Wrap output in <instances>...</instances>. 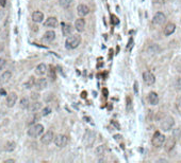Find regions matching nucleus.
<instances>
[{
    "label": "nucleus",
    "mask_w": 181,
    "mask_h": 163,
    "mask_svg": "<svg viewBox=\"0 0 181 163\" xmlns=\"http://www.w3.org/2000/svg\"><path fill=\"white\" fill-rule=\"evenodd\" d=\"M81 36L78 35V34H75V35H70L66 38V41H65V47L67 49H76L79 47V44H81Z\"/></svg>",
    "instance_id": "obj_1"
},
{
    "label": "nucleus",
    "mask_w": 181,
    "mask_h": 163,
    "mask_svg": "<svg viewBox=\"0 0 181 163\" xmlns=\"http://www.w3.org/2000/svg\"><path fill=\"white\" fill-rule=\"evenodd\" d=\"M44 133V126L42 124H34L28 129V136L31 138H38Z\"/></svg>",
    "instance_id": "obj_2"
},
{
    "label": "nucleus",
    "mask_w": 181,
    "mask_h": 163,
    "mask_svg": "<svg viewBox=\"0 0 181 163\" xmlns=\"http://www.w3.org/2000/svg\"><path fill=\"white\" fill-rule=\"evenodd\" d=\"M95 140H96V135H95L94 131H92V130H87L86 133H84L83 143H84V145H86L87 147L93 146V144L95 143Z\"/></svg>",
    "instance_id": "obj_3"
},
{
    "label": "nucleus",
    "mask_w": 181,
    "mask_h": 163,
    "mask_svg": "<svg viewBox=\"0 0 181 163\" xmlns=\"http://www.w3.org/2000/svg\"><path fill=\"white\" fill-rule=\"evenodd\" d=\"M175 125V120L173 117H166L161 122V129L163 131H170Z\"/></svg>",
    "instance_id": "obj_4"
},
{
    "label": "nucleus",
    "mask_w": 181,
    "mask_h": 163,
    "mask_svg": "<svg viewBox=\"0 0 181 163\" xmlns=\"http://www.w3.org/2000/svg\"><path fill=\"white\" fill-rule=\"evenodd\" d=\"M164 142H165V136L162 135L161 133H159V131L155 133L154 137H152V144H154V146L160 147V146H162L164 144Z\"/></svg>",
    "instance_id": "obj_5"
},
{
    "label": "nucleus",
    "mask_w": 181,
    "mask_h": 163,
    "mask_svg": "<svg viewBox=\"0 0 181 163\" xmlns=\"http://www.w3.org/2000/svg\"><path fill=\"white\" fill-rule=\"evenodd\" d=\"M54 144L57 145L58 147H64L68 143V138L65 135H58L54 137Z\"/></svg>",
    "instance_id": "obj_6"
},
{
    "label": "nucleus",
    "mask_w": 181,
    "mask_h": 163,
    "mask_svg": "<svg viewBox=\"0 0 181 163\" xmlns=\"http://www.w3.org/2000/svg\"><path fill=\"white\" fill-rule=\"evenodd\" d=\"M54 133H53V131H51V130H48L47 133H45L43 136H42L41 138V142L43 143L44 145H48L50 144L51 142H52L53 140H54Z\"/></svg>",
    "instance_id": "obj_7"
},
{
    "label": "nucleus",
    "mask_w": 181,
    "mask_h": 163,
    "mask_svg": "<svg viewBox=\"0 0 181 163\" xmlns=\"http://www.w3.org/2000/svg\"><path fill=\"white\" fill-rule=\"evenodd\" d=\"M143 80L145 82V84L148 86H151L155 84L156 82V78L155 75L151 73L150 71H145L143 73Z\"/></svg>",
    "instance_id": "obj_8"
},
{
    "label": "nucleus",
    "mask_w": 181,
    "mask_h": 163,
    "mask_svg": "<svg viewBox=\"0 0 181 163\" xmlns=\"http://www.w3.org/2000/svg\"><path fill=\"white\" fill-rule=\"evenodd\" d=\"M165 20H166V16L164 13H162V12L156 13L155 16H154V18H152V22H154L155 25H158V26L162 25L163 22H165Z\"/></svg>",
    "instance_id": "obj_9"
},
{
    "label": "nucleus",
    "mask_w": 181,
    "mask_h": 163,
    "mask_svg": "<svg viewBox=\"0 0 181 163\" xmlns=\"http://www.w3.org/2000/svg\"><path fill=\"white\" fill-rule=\"evenodd\" d=\"M16 102H17V94L15 92L9 93L8 96H7V106L10 108L14 107Z\"/></svg>",
    "instance_id": "obj_10"
},
{
    "label": "nucleus",
    "mask_w": 181,
    "mask_h": 163,
    "mask_svg": "<svg viewBox=\"0 0 181 163\" xmlns=\"http://www.w3.org/2000/svg\"><path fill=\"white\" fill-rule=\"evenodd\" d=\"M175 145H176V140H175V138H168L167 140L164 142V149H165L166 152H170L174 147H175Z\"/></svg>",
    "instance_id": "obj_11"
},
{
    "label": "nucleus",
    "mask_w": 181,
    "mask_h": 163,
    "mask_svg": "<svg viewBox=\"0 0 181 163\" xmlns=\"http://www.w3.org/2000/svg\"><path fill=\"white\" fill-rule=\"evenodd\" d=\"M88 12H90V9L85 5V4H79L78 7H77V13L79 16L81 17H84V16H86L88 14Z\"/></svg>",
    "instance_id": "obj_12"
},
{
    "label": "nucleus",
    "mask_w": 181,
    "mask_h": 163,
    "mask_svg": "<svg viewBox=\"0 0 181 163\" xmlns=\"http://www.w3.org/2000/svg\"><path fill=\"white\" fill-rule=\"evenodd\" d=\"M175 30H176V25L173 23V22H170V23H167L165 26L163 32H164V35H165V36H170V35H172V34L175 32Z\"/></svg>",
    "instance_id": "obj_13"
},
{
    "label": "nucleus",
    "mask_w": 181,
    "mask_h": 163,
    "mask_svg": "<svg viewBox=\"0 0 181 163\" xmlns=\"http://www.w3.org/2000/svg\"><path fill=\"white\" fill-rule=\"evenodd\" d=\"M146 51H147V53L149 55H154V54H157V53L160 52V47L157 44H151L147 47Z\"/></svg>",
    "instance_id": "obj_14"
},
{
    "label": "nucleus",
    "mask_w": 181,
    "mask_h": 163,
    "mask_svg": "<svg viewBox=\"0 0 181 163\" xmlns=\"http://www.w3.org/2000/svg\"><path fill=\"white\" fill-rule=\"evenodd\" d=\"M48 85V82L46 78H38V81L35 82V88L38 90H44Z\"/></svg>",
    "instance_id": "obj_15"
},
{
    "label": "nucleus",
    "mask_w": 181,
    "mask_h": 163,
    "mask_svg": "<svg viewBox=\"0 0 181 163\" xmlns=\"http://www.w3.org/2000/svg\"><path fill=\"white\" fill-rule=\"evenodd\" d=\"M75 28L78 32H83L84 29H85V20L83 18L77 19L75 21Z\"/></svg>",
    "instance_id": "obj_16"
},
{
    "label": "nucleus",
    "mask_w": 181,
    "mask_h": 163,
    "mask_svg": "<svg viewBox=\"0 0 181 163\" xmlns=\"http://www.w3.org/2000/svg\"><path fill=\"white\" fill-rule=\"evenodd\" d=\"M54 38H56V33H54V31H47V32L44 34L43 41H45V42H51V41L54 40Z\"/></svg>",
    "instance_id": "obj_17"
},
{
    "label": "nucleus",
    "mask_w": 181,
    "mask_h": 163,
    "mask_svg": "<svg viewBox=\"0 0 181 163\" xmlns=\"http://www.w3.org/2000/svg\"><path fill=\"white\" fill-rule=\"evenodd\" d=\"M44 26L47 28H56L58 26V19L56 17H49L44 22Z\"/></svg>",
    "instance_id": "obj_18"
},
{
    "label": "nucleus",
    "mask_w": 181,
    "mask_h": 163,
    "mask_svg": "<svg viewBox=\"0 0 181 163\" xmlns=\"http://www.w3.org/2000/svg\"><path fill=\"white\" fill-rule=\"evenodd\" d=\"M32 20L34 22H36V23H40V22H42L44 20V14L40 11H35L32 14Z\"/></svg>",
    "instance_id": "obj_19"
},
{
    "label": "nucleus",
    "mask_w": 181,
    "mask_h": 163,
    "mask_svg": "<svg viewBox=\"0 0 181 163\" xmlns=\"http://www.w3.org/2000/svg\"><path fill=\"white\" fill-rule=\"evenodd\" d=\"M12 78V73L10 71H4L3 73L0 75V83L1 84H5V83H8Z\"/></svg>",
    "instance_id": "obj_20"
},
{
    "label": "nucleus",
    "mask_w": 181,
    "mask_h": 163,
    "mask_svg": "<svg viewBox=\"0 0 181 163\" xmlns=\"http://www.w3.org/2000/svg\"><path fill=\"white\" fill-rule=\"evenodd\" d=\"M35 73L38 75H44V74L47 73V66L45 64H40L36 68H35Z\"/></svg>",
    "instance_id": "obj_21"
},
{
    "label": "nucleus",
    "mask_w": 181,
    "mask_h": 163,
    "mask_svg": "<svg viewBox=\"0 0 181 163\" xmlns=\"http://www.w3.org/2000/svg\"><path fill=\"white\" fill-rule=\"evenodd\" d=\"M148 102L151 105H158L159 103V96L156 92H150L148 94Z\"/></svg>",
    "instance_id": "obj_22"
},
{
    "label": "nucleus",
    "mask_w": 181,
    "mask_h": 163,
    "mask_svg": "<svg viewBox=\"0 0 181 163\" xmlns=\"http://www.w3.org/2000/svg\"><path fill=\"white\" fill-rule=\"evenodd\" d=\"M42 108V103H40V102H38V101H35L34 103L30 104V106H29V110L31 111V112H33V113H35V112H38V111H40V109Z\"/></svg>",
    "instance_id": "obj_23"
},
{
    "label": "nucleus",
    "mask_w": 181,
    "mask_h": 163,
    "mask_svg": "<svg viewBox=\"0 0 181 163\" xmlns=\"http://www.w3.org/2000/svg\"><path fill=\"white\" fill-rule=\"evenodd\" d=\"M72 32V28L70 25H67V23H63L62 25V33L64 36H69Z\"/></svg>",
    "instance_id": "obj_24"
},
{
    "label": "nucleus",
    "mask_w": 181,
    "mask_h": 163,
    "mask_svg": "<svg viewBox=\"0 0 181 163\" xmlns=\"http://www.w3.org/2000/svg\"><path fill=\"white\" fill-rule=\"evenodd\" d=\"M15 148H16L15 142H13V141H9L8 143L5 144V146H4V150H5V152H14V150H15Z\"/></svg>",
    "instance_id": "obj_25"
},
{
    "label": "nucleus",
    "mask_w": 181,
    "mask_h": 163,
    "mask_svg": "<svg viewBox=\"0 0 181 163\" xmlns=\"http://www.w3.org/2000/svg\"><path fill=\"white\" fill-rule=\"evenodd\" d=\"M95 154H96V156H98V157L103 156L106 154V146H105V145H99V146H97L96 149H95Z\"/></svg>",
    "instance_id": "obj_26"
},
{
    "label": "nucleus",
    "mask_w": 181,
    "mask_h": 163,
    "mask_svg": "<svg viewBox=\"0 0 181 163\" xmlns=\"http://www.w3.org/2000/svg\"><path fill=\"white\" fill-rule=\"evenodd\" d=\"M35 78H34V76H31V78H29V80L23 84V86H25V88L27 89H31L32 87H34L35 86Z\"/></svg>",
    "instance_id": "obj_27"
},
{
    "label": "nucleus",
    "mask_w": 181,
    "mask_h": 163,
    "mask_svg": "<svg viewBox=\"0 0 181 163\" xmlns=\"http://www.w3.org/2000/svg\"><path fill=\"white\" fill-rule=\"evenodd\" d=\"M74 0H59V4L64 9H68L72 7Z\"/></svg>",
    "instance_id": "obj_28"
},
{
    "label": "nucleus",
    "mask_w": 181,
    "mask_h": 163,
    "mask_svg": "<svg viewBox=\"0 0 181 163\" xmlns=\"http://www.w3.org/2000/svg\"><path fill=\"white\" fill-rule=\"evenodd\" d=\"M29 106H30V103H29V100L28 99H21L20 100V107L23 108V109H28L29 108Z\"/></svg>",
    "instance_id": "obj_29"
},
{
    "label": "nucleus",
    "mask_w": 181,
    "mask_h": 163,
    "mask_svg": "<svg viewBox=\"0 0 181 163\" xmlns=\"http://www.w3.org/2000/svg\"><path fill=\"white\" fill-rule=\"evenodd\" d=\"M174 86H175V89H176L177 91H180L181 90V78H176V81H175V83H174Z\"/></svg>",
    "instance_id": "obj_30"
},
{
    "label": "nucleus",
    "mask_w": 181,
    "mask_h": 163,
    "mask_svg": "<svg viewBox=\"0 0 181 163\" xmlns=\"http://www.w3.org/2000/svg\"><path fill=\"white\" fill-rule=\"evenodd\" d=\"M48 72H49V78H51L52 81H54V80H56V71H54V69H53L52 67H50Z\"/></svg>",
    "instance_id": "obj_31"
},
{
    "label": "nucleus",
    "mask_w": 181,
    "mask_h": 163,
    "mask_svg": "<svg viewBox=\"0 0 181 163\" xmlns=\"http://www.w3.org/2000/svg\"><path fill=\"white\" fill-rule=\"evenodd\" d=\"M50 112H51V109H50L49 107H46L42 110V115H44V117H45V115H48Z\"/></svg>",
    "instance_id": "obj_32"
},
{
    "label": "nucleus",
    "mask_w": 181,
    "mask_h": 163,
    "mask_svg": "<svg viewBox=\"0 0 181 163\" xmlns=\"http://www.w3.org/2000/svg\"><path fill=\"white\" fill-rule=\"evenodd\" d=\"M31 99H32L33 101H38V99H40V94H38V92L31 93Z\"/></svg>",
    "instance_id": "obj_33"
},
{
    "label": "nucleus",
    "mask_w": 181,
    "mask_h": 163,
    "mask_svg": "<svg viewBox=\"0 0 181 163\" xmlns=\"http://www.w3.org/2000/svg\"><path fill=\"white\" fill-rule=\"evenodd\" d=\"M5 64H7V60L4 58H1L0 57V70H2L4 68V66H5Z\"/></svg>",
    "instance_id": "obj_34"
},
{
    "label": "nucleus",
    "mask_w": 181,
    "mask_h": 163,
    "mask_svg": "<svg viewBox=\"0 0 181 163\" xmlns=\"http://www.w3.org/2000/svg\"><path fill=\"white\" fill-rule=\"evenodd\" d=\"M176 106H177V108L179 110H181V96L178 97L177 101H176Z\"/></svg>",
    "instance_id": "obj_35"
},
{
    "label": "nucleus",
    "mask_w": 181,
    "mask_h": 163,
    "mask_svg": "<svg viewBox=\"0 0 181 163\" xmlns=\"http://www.w3.org/2000/svg\"><path fill=\"white\" fill-rule=\"evenodd\" d=\"M165 0H152V2L155 4H163Z\"/></svg>",
    "instance_id": "obj_36"
},
{
    "label": "nucleus",
    "mask_w": 181,
    "mask_h": 163,
    "mask_svg": "<svg viewBox=\"0 0 181 163\" xmlns=\"http://www.w3.org/2000/svg\"><path fill=\"white\" fill-rule=\"evenodd\" d=\"M127 104H128V106H127V109L129 110V107L131 106V99H130V97H127Z\"/></svg>",
    "instance_id": "obj_37"
},
{
    "label": "nucleus",
    "mask_w": 181,
    "mask_h": 163,
    "mask_svg": "<svg viewBox=\"0 0 181 163\" xmlns=\"http://www.w3.org/2000/svg\"><path fill=\"white\" fill-rule=\"evenodd\" d=\"M5 4H7V0H0V5L1 7H5Z\"/></svg>",
    "instance_id": "obj_38"
},
{
    "label": "nucleus",
    "mask_w": 181,
    "mask_h": 163,
    "mask_svg": "<svg viewBox=\"0 0 181 163\" xmlns=\"http://www.w3.org/2000/svg\"><path fill=\"white\" fill-rule=\"evenodd\" d=\"M137 87H139V85H137V83H134V92L135 93H137V91H139V88H137Z\"/></svg>",
    "instance_id": "obj_39"
},
{
    "label": "nucleus",
    "mask_w": 181,
    "mask_h": 163,
    "mask_svg": "<svg viewBox=\"0 0 181 163\" xmlns=\"http://www.w3.org/2000/svg\"><path fill=\"white\" fill-rule=\"evenodd\" d=\"M112 21H113V23H115V25L118 23V20H117V18L115 16H112Z\"/></svg>",
    "instance_id": "obj_40"
},
{
    "label": "nucleus",
    "mask_w": 181,
    "mask_h": 163,
    "mask_svg": "<svg viewBox=\"0 0 181 163\" xmlns=\"http://www.w3.org/2000/svg\"><path fill=\"white\" fill-rule=\"evenodd\" d=\"M5 162H7V163H9V162H13V163H14V162H15V160H14V159H8V160H5Z\"/></svg>",
    "instance_id": "obj_41"
},
{
    "label": "nucleus",
    "mask_w": 181,
    "mask_h": 163,
    "mask_svg": "<svg viewBox=\"0 0 181 163\" xmlns=\"http://www.w3.org/2000/svg\"><path fill=\"white\" fill-rule=\"evenodd\" d=\"M2 50H3V44H1V42H0V53L2 52Z\"/></svg>",
    "instance_id": "obj_42"
},
{
    "label": "nucleus",
    "mask_w": 181,
    "mask_h": 163,
    "mask_svg": "<svg viewBox=\"0 0 181 163\" xmlns=\"http://www.w3.org/2000/svg\"><path fill=\"white\" fill-rule=\"evenodd\" d=\"M0 94H2V95H5V91H4L3 89H1V90H0Z\"/></svg>",
    "instance_id": "obj_43"
},
{
    "label": "nucleus",
    "mask_w": 181,
    "mask_h": 163,
    "mask_svg": "<svg viewBox=\"0 0 181 163\" xmlns=\"http://www.w3.org/2000/svg\"><path fill=\"white\" fill-rule=\"evenodd\" d=\"M112 123H113V124H114V125H115V126H116V127H117V128H119V126H118V124H117V123H116V122H115V121H112Z\"/></svg>",
    "instance_id": "obj_44"
},
{
    "label": "nucleus",
    "mask_w": 181,
    "mask_h": 163,
    "mask_svg": "<svg viewBox=\"0 0 181 163\" xmlns=\"http://www.w3.org/2000/svg\"><path fill=\"white\" fill-rule=\"evenodd\" d=\"M119 138H121V137H119V136H115V139H116L117 141L119 140Z\"/></svg>",
    "instance_id": "obj_45"
},
{
    "label": "nucleus",
    "mask_w": 181,
    "mask_h": 163,
    "mask_svg": "<svg viewBox=\"0 0 181 163\" xmlns=\"http://www.w3.org/2000/svg\"><path fill=\"white\" fill-rule=\"evenodd\" d=\"M85 94H86V93H85V92H82V97H85V96H86V95H85Z\"/></svg>",
    "instance_id": "obj_46"
},
{
    "label": "nucleus",
    "mask_w": 181,
    "mask_h": 163,
    "mask_svg": "<svg viewBox=\"0 0 181 163\" xmlns=\"http://www.w3.org/2000/svg\"><path fill=\"white\" fill-rule=\"evenodd\" d=\"M180 22H181V20H180Z\"/></svg>",
    "instance_id": "obj_47"
}]
</instances>
